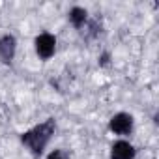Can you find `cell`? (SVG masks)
I'll return each instance as SVG.
<instances>
[{
	"mask_svg": "<svg viewBox=\"0 0 159 159\" xmlns=\"http://www.w3.org/2000/svg\"><path fill=\"white\" fill-rule=\"evenodd\" d=\"M54 129H56V122H54V118H49V120H45L43 124H39V125H36V127L25 131V133L21 135V140H23V144L28 146V150L38 157V155L43 153L45 146L49 144L51 137L54 135Z\"/></svg>",
	"mask_w": 159,
	"mask_h": 159,
	"instance_id": "1",
	"label": "cell"
},
{
	"mask_svg": "<svg viewBox=\"0 0 159 159\" xmlns=\"http://www.w3.org/2000/svg\"><path fill=\"white\" fill-rule=\"evenodd\" d=\"M36 51H38L39 58L49 60V58L54 54V51H56V38H54L52 34H49V32L39 34V36L36 38Z\"/></svg>",
	"mask_w": 159,
	"mask_h": 159,
	"instance_id": "2",
	"label": "cell"
},
{
	"mask_svg": "<svg viewBox=\"0 0 159 159\" xmlns=\"http://www.w3.org/2000/svg\"><path fill=\"white\" fill-rule=\"evenodd\" d=\"M109 127L116 135H129L133 131V116L127 112H118L111 118Z\"/></svg>",
	"mask_w": 159,
	"mask_h": 159,
	"instance_id": "3",
	"label": "cell"
},
{
	"mask_svg": "<svg viewBox=\"0 0 159 159\" xmlns=\"http://www.w3.org/2000/svg\"><path fill=\"white\" fill-rule=\"evenodd\" d=\"M15 49H17V41L11 34H4L0 38V62L2 64H11L13 56H15Z\"/></svg>",
	"mask_w": 159,
	"mask_h": 159,
	"instance_id": "4",
	"label": "cell"
},
{
	"mask_svg": "<svg viewBox=\"0 0 159 159\" xmlns=\"http://www.w3.org/2000/svg\"><path fill=\"white\" fill-rule=\"evenodd\" d=\"M135 157V148L127 140H118L112 144L111 159H133Z\"/></svg>",
	"mask_w": 159,
	"mask_h": 159,
	"instance_id": "5",
	"label": "cell"
},
{
	"mask_svg": "<svg viewBox=\"0 0 159 159\" xmlns=\"http://www.w3.org/2000/svg\"><path fill=\"white\" fill-rule=\"evenodd\" d=\"M86 19H88V13H86L84 8H73L69 11V21H71V25L75 28H83L84 23H86Z\"/></svg>",
	"mask_w": 159,
	"mask_h": 159,
	"instance_id": "6",
	"label": "cell"
},
{
	"mask_svg": "<svg viewBox=\"0 0 159 159\" xmlns=\"http://www.w3.org/2000/svg\"><path fill=\"white\" fill-rule=\"evenodd\" d=\"M47 159H67V155H66L64 150H52Z\"/></svg>",
	"mask_w": 159,
	"mask_h": 159,
	"instance_id": "7",
	"label": "cell"
},
{
	"mask_svg": "<svg viewBox=\"0 0 159 159\" xmlns=\"http://www.w3.org/2000/svg\"><path fill=\"white\" fill-rule=\"evenodd\" d=\"M109 64H111V54H109V52H103V54L99 56V66L105 67V66H109Z\"/></svg>",
	"mask_w": 159,
	"mask_h": 159,
	"instance_id": "8",
	"label": "cell"
}]
</instances>
